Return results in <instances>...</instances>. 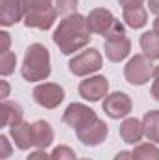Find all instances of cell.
Returning <instances> with one entry per match:
<instances>
[{
  "instance_id": "obj_1",
  "label": "cell",
  "mask_w": 159,
  "mask_h": 160,
  "mask_svg": "<svg viewBox=\"0 0 159 160\" xmlns=\"http://www.w3.org/2000/svg\"><path fill=\"white\" fill-rule=\"evenodd\" d=\"M92 32L88 28L86 19L79 13H69L64 21H60L58 28L52 34L54 45L62 54H73L90 43Z\"/></svg>"
},
{
  "instance_id": "obj_2",
  "label": "cell",
  "mask_w": 159,
  "mask_h": 160,
  "mask_svg": "<svg viewBox=\"0 0 159 160\" xmlns=\"http://www.w3.org/2000/svg\"><path fill=\"white\" fill-rule=\"evenodd\" d=\"M21 75L28 82L45 80L51 75V54L45 45L34 43L26 48L25 60L21 65Z\"/></svg>"
},
{
  "instance_id": "obj_3",
  "label": "cell",
  "mask_w": 159,
  "mask_h": 160,
  "mask_svg": "<svg viewBox=\"0 0 159 160\" xmlns=\"http://www.w3.org/2000/svg\"><path fill=\"white\" fill-rule=\"evenodd\" d=\"M105 38V56L111 62H122L127 58L131 50V41L125 36V28L120 21H114L112 26L107 30Z\"/></svg>"
},
{
  "instance_id": "obj_4",
  "label": "cell",
  "mask_w": 159,
  "mask_h": 160,
  "mask_svg": "<svg viewBox=\"0 0 159 160\" xmlns=\"http://www.w3.org/2000/svg\"><path fill=\"white\" fill-rule=\"evenodd\" d=\"M123 77L129 84L133 86H142L146 84L148 80L154 77V65H152V60L146 56V54H137L133 56L125 69H123Z\"/></svg>"
},
{
  "instance_id": "obj_5",
  "label": "cell",
  "mask_w": 159,
  "mask_h": 160,
  "mask_svg": "<svg viewBox=\"0 0 159 160\" xmlns=\"http://www.w3.org/2000/svg\"><path fill=\"white\" fill-rule=\"evenodd\" d=\"M101 65H103V58L96 48H86L69 60V71L75 77H88V75L99 71Z\"/></svg>"
},
{
  "instance_id": "obj_6",
  "label": "cell",
  "mask_w": 159,
  "mask_h": 160,
  "mask_svg": "<svg viewBox=\"0 0 159 160\" xmlns=\"http://www.w3.org/2000/svg\"><path fill=\"white\" fill-rule=\"evenodd\" d=\"M62 119L66 121L71 128H75V132H80L84 128H88L92 123L99 119L96 116V112L92 108H88L86 104H80V102H71L66 112H64V118Z\"/></svg>"
},
{
  "instance_id": "obj_7",
  "label": "cell",
  "mask_w": 159,
  "mask_h": 160,
  "mask_svg": "<svg viewBox=\"0 0 159 160\" xmlns=\"http://www.w3.org/2000/svg\"><path fill=\"white\" fill-rule=\"evenodd\" d=\"M34 101L43 106V108H49V110H52V108H56V106H60V102L64 101V89L58 86V84H52V82H45V84H40V86H36L34 88Z\"/></svg>"
},
{
  "instance_id": "obj_8",
  "label": "cell",
  "mask_w": 159,
  "mask_h": 160,
  "mask_svg": "<svg viewBox=\"0 0 159 160\" xmlns=\"http://www.w3.org/2000/svg\"><path fill=\"white\" fill-rule=\"evenodd\" d=\"M131 108H133V102H131L129 95H125L123 91H114V93L107 95L103 101V110L112 119L125 118L131 112Z\"/></svg>"
},
{
  "instance_id": "obj_9",
  "label": "cell",
  "mask_w": 159,
  "mask_h": 160,
  "mask_svg": "<svg viewBox=\"0 0 159 160\" xmlns=\"http://www.w3.org/2000/svg\"><path fill=\"white\" fill-rule=\"evenodd\" d=\"M109 91V80L101 75L97 77H88L79 84V95L82 99L90 101V102H97L101 101Z\"/></svg>"
},
{
  "instance_id": "obj_10",
  "label": "cell",
  "mask_w": 159,
  "mask_h": 160,
  "mask_svg": "<svg viewBox=\"0 0 159 160\" xmlns=\"http://www.w3.org/2000/svg\"><path fill=\"white\" fill-rule=\"evenodd\" d=\"M26 15L25 0H0V24L11 26Z\"/></svg>"
},
{
  "instance_id": "obj_11",
  "label": "cell",
  "mask_w": 159,
  "mask_h": 160,
  "mask_svg": "<svg viewBox=\"0 0 159 160\" xmlns=\"http://www.w3.org/2000/svg\"><path fill=\"white\" fill-rule=\"evenodd\" d=\"M114 21H116L114 15H112L109 9H105V8H96V9H92V11L88 13V17H86V22H88L90 32H92V34H101V36L107 34V30L112 26Z\"/></svg>"
},
{
  "instance_id": "obj_12",
  "label": "cell",
  "mask_w": 159,
  "mask_h": 160,
  "mask_svg": "<svg viewBox=\"0 0 159 160\" xmlns=\"http://www.w3.org/2000/svg\"><path fill=\"white\" fill-rule=\"evenodd\" d=\"M107 134H109V127L105 125V121H101V119H97L96 123H92L88 128L77 132V136H79L80 142H82L84 145H90V147L99 145L101 142H105Z\"/></svg>"
},
{
  "instance_id": "obj_13",
  "label": "cell",
  "mask_w": 159,
  "mask_h": 160,
  "mask_svg": "<svg viewBox=\"0 0 159 160\" xmlns=\"http://www.w3.org/2000/svg\"><path fill=\"white\" fill-rule=\"evenodd\" d=\"M56 15H58V9H56V8H51V9L40 11V13H26V15H25V24H26L28 28L49 30V28L54 24Z\"/></svg>"
},
{
  "instance_id": "obj_14",
  "label": "cell",
  "mask_w": 159,
  "mask_h": 160,
  "mask_svg": "<svg viewBox=\"0 0 159 160\" xmlns=\"http://www.w3.org/2000/svg\"><path fill=\"white\" fill-rule=\"evenodd\" d=\"M9 134L13 138V143L19 149H30L34 145V130H32V125L26 121H21L19 125L11 127Z\"/></svg>"
},
{
  "instance_id": "obj_15",
  "label": "cell",
  "mask_w": 159,
  "mask_h": 160,
  "mask_svg": "<svg viewBox=\"0 0 159 160\" xmlns=\"http://www.w3.org/2000/svg\"><path fill=\"white\" fill-rule=\"evenodd\" d=\"M120 136L123 138L125 143H131L135 145L137 142H140V138L144 136V127L142 123L135 118H129L120 125Z\"/></svg>"
},
{
  "instance_id": "obj_16",
  "label": "cell",
  "mask_w": 159,
  "mask_h": 160,
  "mask_svg": "<svg viewBox=\"0 0 159 160\" xmlns=\"http://www.w3.org/2000/svg\"><path fill=\"white\" fill-rule=\"evenodd\" d=\"M32 130H34V145L38 149H47L52 140H54V132L51 128V125L47 121H36L32 123Z\"/></svg>"
},
{
  "instance_id": "obj_17",
  "label": "cell",
  "mask_w": 159,
  "mask_h": 160,
  "mask_svg": "<svg viewBox=\"0 0 159 160\" xmlns=\"http://www.w3.org/2000/svg\"><path fill=\"white\" fill-rule=\"evenodd\" d=\"M0 114H2V125L0 127H15L23 121V110L17 102L4 101L0 104Z\"/></svg>"
},
{
  "instance_id": "obj_18",
  "label": "cell",
  "mask_w": 159,
  "mask_h": 160,
  "mask_svg": "<svg viewBox=\"0 0 159 160\" xmlns=\"http://www.w3.org/2000/svg\"><path fill=\"white\" fill-rule=\"evenodd\" d=\"M142 127H144V136L150 142L159 143V110H150L148 114H144Z\"/></svg>"
},
{
  "instance_id": "obj_19",
  "label": "cell",
  "mask_w": 159,
  "mask_h": 160,
  "mask_svg": "<svg viewBox=\"0 0 159 160\" xmlns=\"http://www.w3.org/2000/svg\"><path fill=\"white\" fill-rule=\"evenodd\" d=\"M123 21L129 28H142L148 21V13L142 6L139 8H129V9H123Z\"/></svg>"
},
{
  "instance_id": "obj_20",
  "label": "cell",
  "mask_w": 159,
  "mask_h": 160,
  "mask_svg": "<svg viewBox=\"0 0 159 160\" xmlns=\"http://www.w3.org/2000/svg\"><path fill=\"white\" fill-rule=\"evenodd\" d=\"M140 48L150 60H159V34L146 32L140 36Z\"/></svg>"
},
{
  "instance_id": "obj_21",
  "label": "cell",
  "mask_w": 159,
  "mask_h": 160,
  "mask_svg": "<svg viewBox=\"0 0 159 160\" xmlns=\"http://www.w3.org/2000/svg\"><path fill=\"white\" fill-rule=\"evenodd\" d=\"M133 158L135 160H159V149L150 143H139L133 149Z\"/></svg>"
},
{
  "instance_id": "obj_22",
  "label": "cell",
  "mask_w": 159,
  "mask_h": 160,
  "mask_svg": "<svg viewBox=\"0 0 159 160\" xmlns=\"http://www.w3.org/2000/svg\"><path fill=\"white\" fill-rule=\"evenodd\" d=\"M15 63H17V56L9 50V52H4L0 56V75L8 77L9 73H13L15 69Z\"/></svg>"
},
{
  "instance_id": "obj_23",
  "label": "cell",
  "mask_w": 159,
  "mask_h": 160,
  "mask_svg": "<svg viewBox=\"0 0 159 160\" xmlns=\"http://www.w3.org/2000/svg\"><path fill=\"white\" fill-rule=\"evenodd\" d=\"M26 13H40L52 8V0H25Z\"/></svg>"
},
{
  "instance_id": "obj_24",
  "label": "cell",
  "mask_w": 159,
  "mask_h": 160,
  "mask_svg": "<svg viewBox=\"0 0 159 160\" xmlns=\"http://www.w3.org/2000/svg\"><path fill=\"white\" fill-rule=\"evenodd\" d=\"M51 160H75V153L68 145H58L51 153Z\"/></svg>"
},
{
  "instance_id": "obj_25",
  "label": "cell",
  "mask_w": 159,
  "mask_h": 160,
  "mask_svg": "<svg viewBox=\"0 0 159 160\" xmlns=\"http://www.w3.org/2000/svg\"><path fill=\"white\" fill-rule=\"evenodd\" d=\"M79 0H56V9L60 13H71L77 8Z\"/></svg>"
},
{
  "instance_id": "obj_26",
  "label": "cell",
  "mask_w": 159,
  "mask_h": 160,
  "mask_svg": "<svg viewBox=\"0 0 159 160\" xmlns=\"http://www.w3.org/2000/svg\"><path fill=\"white\" fill-rule=\"evenodd\" d=\"M154 82H152V95H154V99L159 101V65L154 69Z\"/></svg>"
},
{
  "instance_id": "obj_27",
  "label": "cell",
  "mask_w": 159,
  "mask_h": 160,
  "mask_svg": "<svg viewBox=\"0 0 159 160\" xmlns=\"http://www.w3.org/2000/svg\"><path fill=\"white\" fill-rule=\"evenodd\" d=\"M0 143H2V153H0V158H8V157L11 155V145H9L8 136H0Z\"/></svg>"
},
{
  "instance_id": "obj_28",
  "label": "cell",
  "mask_w": 159,
  "mask_h": 160,
  "mask_svg": "<svg viewBox=\"0 0 159 160\" xmlns=\"http://www.w3.org/2000/svg\"><path fill=\"white\" fill-rule=\"evenodd\" d=\"M9 34L8 32H0V54L9 52Z\"/></svg>"
},
{
  "instance_id": "obj_29",
  "label": "cell",
  "mask_w": 159,
  "mask_h": 160,
  "mask_svg": "<svg viewBox=\"0 0 159 160\" xmlns=\"http://www.w3.org/2000/svg\"><path fill=\"white\" fill-rule=\"evenodd\" d=\"M26 160H51V157L45 153V149H38V151H34V153H30Z\"/></svg>"
},
{
  "instance_id": "obj_30",
  "label": "cell",
  "mask_w": 159,
  "mask_h": 160,
  "mask_svg": "<svg viewBox=\"0 0 159 160\" xmlns=\"http://www.w3.org/2000/svg\"><path fill=\"white\" fill-rule=\"evenodd\" d=\"M120 6L123 8V9H129V8H139V6H142L144 4V0H118Z\"/></svg>"
},
{
  "instance_id": "obj_31",
  "label": "cell",
  "mask_w": 159,
  "mask_h": 160,
  "mask_svg": "<svg viewBox=\"0 0 159 160\" xmlns=\"http://www.w3.org/2000/svg\"><path fill=\"white\" fill-rule=\"evenodd\" d=\"M114 160H135V158H133V153H129V151H120L118 155L114 157Z\"/></svg>"
},
{
  "instance_id": "obj_32",
  "label": "cell",
  "mask_w": 159,
  "mask_h": 160,
  "mask_svg": "<svg viewBox=\"0 0 159 160\" xmlns=\"http://www.w3.org/2000/svg\"><path fill=\"white\" fill-rule=\"evenodd\" d=\"M148 8H150V11L154 15L159 17V0H148Z\"/></svg>"
},
{
  "instance_id": "obj_33",
  "label": "cell",
  "mask_w": 159,
  "mask_h": 160,
  "mask_svg": "<svg viewBox=\"0 0 159 160\" xmlns=\"http://www.w3.org/2000/svg\"><path fill=\"white\" fill-rule=\"evenodd\" d=\"M0 89H2L0 97H2V99H6V97L9 95V86H8V82H6V80H2V82H0Z\"/></svg>"
},
{
  "instance_id": "obj_34",
  "label": "cell",
  "mask_w": 159,
  "mask_h": 160,
  "mask_svg": "<svg viewBox=\"0 0 159 160\" xmlns=\"http://www.w3.org/2000/svg\"><path fill=\"white\" fill-rule=\"evenodd\" d=\"M154 32H156V34H159V17L154 21Z\"/></svg>"
},
{
  "instance_id": "obj_35",
  "label": "cell",
  "mask_w": 159,
  "mask_h": 160,
  "mask_svg": "<svg viewBox=\"0 0 159 160\" xmlns=\"http://www.w3.org/2000/svg\"><path fill=\"white\" fill-rule=\"evenodd\" d=\"M79 160H92V158H79Z\"/></svg>"
}]
</instances>
